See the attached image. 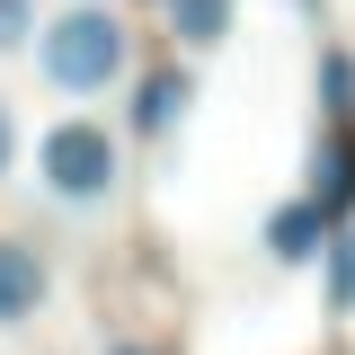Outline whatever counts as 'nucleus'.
<instances>
[{
  "label": "nucleus",
  "mask_w": 355,
  "mask_h": 355,
  "mask_svg": "<svg viewBox=\"0 0 355 355\" xmlns=\"http://www.w3.org/2000/svg\"><path fill=\"white\" fill-rule=\"evenodd\" d=\"M311 98H320V125H355V53H347V44H320Z\"/></svg>",
  "instance_id": "nucleus-8"
},
{
  "label": "nucleus",
  "mask_w": 355,
  "mask_h": 355,
  "mask_svg": "<svg viewBox=\"0 0 355 355\" xmlns=\"http://www.w3.org/2000/svg\"><path fill=\"white\" fill-rule=\"evenodd\" d=\"M116 178H125V142L98 125V116H62V125L36 133V187L53 196V205L89 214V205L116 196Z\"/></svg>",
  "instance_id": "nucleus-2"
},
{
  "label": "nucleus",
  "mask_w": 355,
  "mask_h": 355,
  "mask_svg": "<svg viewBox=\"0 0 355 355\" xmlns=\"http://www.w3.org/2000/svg\"><path fill=\"white\" fill-rule=\"evenodd\" d=\"M27 36H36V0H0V53H18Z\"/></svg>",
  "instance_id": "nucleus-10"
},
{
  "label": "nucleus",
  "mask_w": 355,
  "mask_h": 355,
  "mask_svg": "<svg viewBox=\"0 0 355 355\" xmlns=\"http://www.w3.org/2000/svg\"><path fill=\"white\" fill-rule=\"evenodd\" d=\"M302 196L338 222H355V125H311V151H302Z\"/></svg>",
  "instance_id": "nucleus-3"
},
{
  "label": "nucleus",
  "mask_w": 355,
  "mask_h": 355,
  "mask_svg": "<svg viewBox=\"0 0 355 355\" xmlns=\"http://www.w3.org/2000/svg\"><path fill=\"white\" fill-rule=\"evenodd\" d=\"M53 293V275H44V258L27 249V240H0V329L9 320H36V302Z\"/></svg>",
  "instance_id": "nucleus-6"
},
{
  "label": "nucleus",
  "mask_w": 355,
  "mask_h": 355,
  "mask_svg": "<svg viewBox=\"0 0 355 355\" xmlns=\"http://www.w3.org/2000/svg\"><path fill=\"white\" fill-rule=\"evenodd\" d=\"M320 293H329V311H355V222H338L320 249Z\"/></svg>",
  "instance_id": "nucleus-9"
},
{
  "label": "nucleus",
  "mask_w": 355,
  "mask_h": 355,
  "mask_svg": "<svg viewBox=\"0 0 355 355\" xmlns=\"http://www.w3.org/2000/svg\"><path fill=\"white\" fill-rule=\"evenodd\" d=\"M187 107H196V71H187V62H160V71L133 80V116L125 125L142 133V142H169V133L187 125Z\"/></svg>",
  "instance_id": "nucleus-4"
},
{
  "label": "nucleus",
  "mask_w": 355,
  "mask_h": 355,
  "mask_svg": "<svg viewBox=\"0 0 355 355\" xmlns=\"http://www.w3.org/2000/svg\"><path fill=\"white\" fill-rule=\"evenodd\" d=\"M18 169V116H9V98H0V178Z\"/></svg>",
  "instance_id": "nucleus-11"
},
{
  "label": "nucleus",
  "mask_w": 355,
  "mask_h": 355,
  "mask_svg": "<svg viewBox=\"0 0 355 355\" xmlns=\"http://www.w3.org/2000/svg\"><path fill=\"white\" fill-rule=\"evenodd\" d=\"M160 18H169V36L187 44V53H214V44H231L240 0H160Z\"/></svg>",
  "instance_id": "nucleus-7"
},
{
  "label": "nucleus",
  "mask_w": 355,
  "mask_h": 355,
  "mask_svg": "<svg viewBox=\"0 0 355 355\" xmlns=\"http://www.w3.org/2000/svg\"><path fill=\"white\" fill-rule=\"evenodd\" d=\"M125 62H133V36L116 18V0H71V9H53L36 27V71L62 98H107L125 80Z\"/></svg>",
  "instance_id": "nucleus-1"
},
{
  "label": "nucleus",
  "mask_w": 355,
  "mask_h": 355,
  "mask_svg": "<svg viewBox=\"0 0 355 355\" xmlns=\"http://www.w3.org/2000/svg\"><path fill=\"white\" fill-rule=\"evenodd\" d=\"M320 249H329V214L311 196H293V205L266 214V258L275 266H320Z\"/></svg>",
  "instance_id": "nucleus-5"
},
{
  "label": "nucleus",
  "mask_w": 355,
  "mask_h": 355,
  "mask_svg": "<svg viewBox=\"0 0 355 355\" xmlns=\"http://www.w3.org/2000/svg\"><path fill=\"white\" fill-rule=\"evenodd\" d=\"M98 355H169V347H151V338H107Z\"/></svg>",
  "instance_id": "nucleus-12"
}]
</instances>
